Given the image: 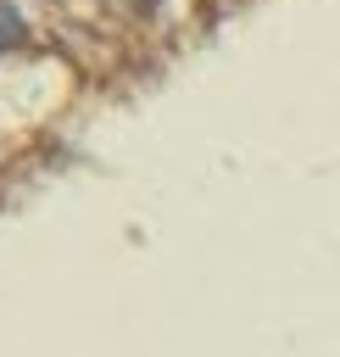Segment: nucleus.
<instances>
[{
	"label": "nucleus",
	"mask_w": 340,
	"mask_h": 357,
	"mask_svg": "<svg viewBox=\"0 0 340 357\" xmlns=\"http://www.w3.org/2000/svg\"><path fill=\"white\" fill-rule=\"evenodd\" d=\"M11 39H17V11L0 6V45H11Z\"/></svg>",
	"instance_id": "obj_1"
}]
</instances>
